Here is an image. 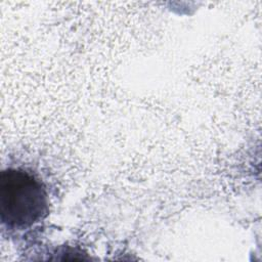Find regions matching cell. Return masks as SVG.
Segmentation results:
<instances>
[{
    "mask_svg": "<svg viewBox=\"0 0 262 262\" xmlns=\"http://www.w3.org/2000/svg\"><path fill=\"white\" fill-rule=\"evenodd\" d=\"M0 207L1 221L7 229H27L48 213L45 186L28 170L7 168L1 173Z\"/></svg>",
    "mask_w": 262,
    "mask_h": 262,
    "instance_id": "6da1fadb",
    "label": "cell"
}]
</instances>
